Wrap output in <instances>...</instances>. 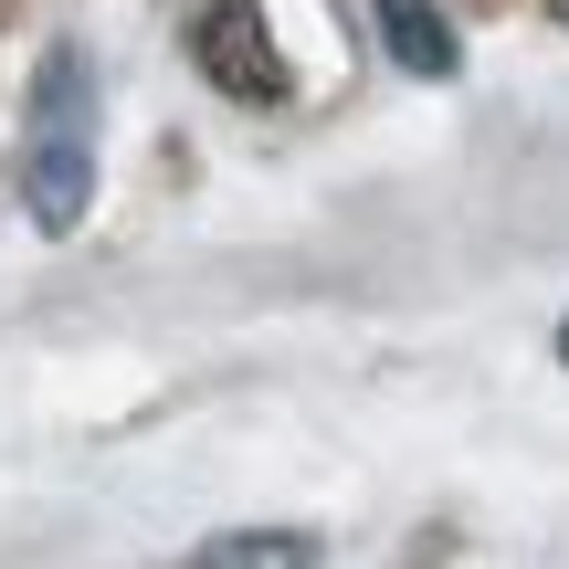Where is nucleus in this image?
<instances>
[{"label": "nucleus", "mask_w": 569, "mask_h": 569, "mask_svg": "<svg viewBox=\"0 0 569 569\" xmlns=\"http://www.w3.org/2000/svg\"><path fill=\"white\" fill-rule=\"evenodd\" d=\"M21 211L32 232H74L96 211V63L74 42L32 63V106H21Z\"/></svg>", "instance_id": "nucleus-1"}, {"label": "nucleus", "mask_w": 569, "mask_h": 569, "mask_svg": "<svg viewBox=\"0 0 569 569\" xmlns=\"http://www.w3.org/2000/svg\"><path fill=\"white\" fill-rule=\"evenodd\" d=\"M190 53H201V74L222 84V96H243V106H274V96H284V63H274V32H264V0H211V11L190 21Z\"/></svg>", "instance_id": "nucleus-2"}, {"label": "nucleus", "mask_w": 569, "mask_h": 569, "mask_svg": "<svg viewBox=\"0 0 569 569\" xmlns=\"http://www.w3.org/2000/svg\"><path fill=\"white\" fill-rule=\"evenodd\" d=\"M380 42H390L401 74H432V84L453 74V21L432 11V0H380Z\"/></svg>", "instance_id": "nucleus-3"}, {"label": "nucleus", "mask_w": 569, "mask_h": 569, "mask_svg": "<svg viewBox=\"0 0 569 569\" xmlns=\"http://www.w3.org/2000/svg\"><path fill=\"white\" fill-rule=\"evenodd\" d=\"M190 569H317V538L306 528H222L190 549Z\"/></svg>", "instance_id": "nucleus-4"}, {"label": "nucleus", "mask_w": 569, "mask_h": 569, "mask_svg": "<svg viewBox=\"0 0 569 569\" xmlns=\"http://www.w3.org/2000/svg\"><path fill=\"white\" fill-rule=\"evenodd\" d=\"M559 359H569V317H559Z\"/></svg>", "instance_id": "nucleus-5"}]
</instances>
